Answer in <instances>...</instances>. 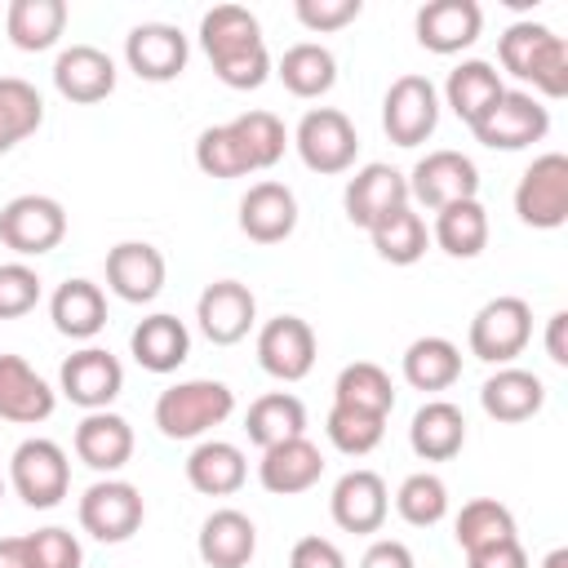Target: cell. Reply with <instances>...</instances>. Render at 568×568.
<instances>
[{"label": "cell", "instance_id": "cell-11", "mask_svg": "<svg viewBox=\"0 0 568 568\" xmlns=\"http://www.w3.org/2000/svg\"><path fill=\"white\" fill-rule=\"evenodd\" d=\"M142 519H146V506H142L138 484H129V479L106 475V479L89 484L84 497H80V528L93 541H106V546L129 541L142 528Z\"/></svg>", "mask_w": 568, "mask_h": 568}, {"label": "cell", "instance_id": "cell-10", "mask_svg": "<svg viewBox=\"0 0 568 568\" xmlns=\"http://www.w3.org/2000/svg\"><path fill=\"white\" fill-rule=\"evenodd\" d=\"M439 124V89L408 71V75H395L386 98H382V129L395 146H422Z\"/></svg>", "mask_w": 568, "mask_h": 568}, {"label": "cell", "instance_id": "cell-40", "mask_svg": "<svg viewBox=\"0 0 568 568\" xmlns=\"http://www.w3.org/2000/svg\"><path fill=\"white\" fill-rule=\"evenodd\" d=\"M368 240H373L377 257L390 262V266H413V262H422L426 248H430V231H426L422 213H413V204H404V209H395L390 217H382V222L368 231Z\"/></svg>", "mask_w": 568, "mask_h": 568}, {"label": "cell", "instance_id": "cell-6", "mask_svg": "<svg viewBox=\"0 0 568 568\" xmlns=\"http://www.w3.org/2000/svg\"><path fill=\"white\" fill-rule=\"evenodd\" d=\"M67 240V209L53 195L27 191L0 209V244L18 257H44Z\"/></svg>", "mask_w": 568, "mask_h": 568}, {"label": "cell", "instance_id": "cell-55", "mask_svg": "<svg viewBox=\"0 0 568 568\" xmlns=\"http://www.w3.org/2000/svg\"><path fill=\"white\" fill-rule=\"evenodd\" d=\"M0 497H4V475H0Z\"/></svg>", "mask_w": 568, "mask_h": 568}, {"label": "cell", "instance_id": "cell-16", "mask_svg": "<svg viewBox=\"0 0 568 568\" xmlns=\"http://www.w3.org/2000/svg\"><path fill=\"white\" fill-rule=\"evenodd\" d=\"M186 58H191V44H186L182 27H173V22H138L124 36V62L138 80L169 84L186 71Z\"/></svg>", "mask_w": 568, "mask_h": 568}, {"label": "cell", "instance_id": "cell-7", "mask_svg": "<svg viewBox=\"0 0 568 568\" xmlns=\"http://www.w3.org/2000/svg\"><path fill=\"white\" fill-rule=\"evenodd\" d=\"M293 146H297V155H302V164H306L311 173L333 178V173H346V169L355 164V155H359V133H355V124H351L346 111H337V106H311V111L297 120Z\"/></svg>", "mask_w": 568, "mask_h": 568}, {"label": "cell", "instance_id": "cell-28", "mask_svg": "<svg viewBox=\"0 0 568 568\" xmlns=\"http://www.w3.org/2000/svg\"><path fill=\"white\" fill-rule=\"evenodd\" d=\"M479 404H484V413H488L493 422L515 426V422H528V417L541 413L546 386H541L537 373L515 368V364H501V368L479 386Z\"/></svg>", "mask_w": 568, "mask_h": 568}, {"label": "cell", "instance_id": "cell-14", "mask_svg": "<svg viewBox=\"0 0 568 568\" xmlns=\"http://www.w3.org/2000/svg\"><path fill=\"white\" fill-rule=\"evenodd\" d=\"M320 342L302 315H275L257 328V364L275 382H302L315 368Z\"/></svg>", "mask_w": 568, "mask_h": 568}, {"label": "cell", "instance_id": "cell-23", "mask_svg": "<svg viewBox=\"0 0 568 568\" xmlns=\"http://www.w3.org/2000/svg\"><path fill=\"white\" fill-rule=\"evenodd\" d=\"M240 231L253 244H284L297 231V195L284 182H253L240 200Z\"/></svg>", "mask_w": 568, "mask_h": 568}, {"label": "cell", "instance_id": "cell-43", "mask_svg": "<svg viewBox=\"0 0 568 568\" xmlns=\"http://www.w3.org/2000/svg\"><path fill=\"white\" fill-rule=\"evenodd\" d=\"M226 124L235 129V138H240V146H244L253 173L280 164V155H284V146H288V133H284V120H280L275 111H244V115H235V120H226Z\"/></svg>", "mask_w": 568, "mask_h": 568}, {"label": "cell", "instance_id": "cell-39", "mask_svg": "<svg viewBox=\"0 0 568 568\" xmlns=\"http://www.w3.org/2000/svg\"><path fill=\"white\" fill-rule=\"evenodd\" d=\"M44 124V98L22 75H0V155Z\"/></svg>", "mask_w": 568, "mask_h": 568}, {"label": "cell", "instance_id": "cell-32", "mask_svg": "<svg viewBox=\"0 0 568 568\" xmlns=\"http://www.w3.org/2000/svg\"><path fill=\"white\" fill-rule=\"evenodd\" d=\"M501 71L493 67V62H484V58H466V62H457L453 71H448V80H444V102L453 106V115L457 120H466V129L501 98Z\"/></svg>", "mask_w": 568, "mask_h": 568}, {"label": "cell", "instance_id": "cell-34", "mask_svg": "<svg viewBox=\"0 0 568 568\" xmlns=\"http://www.w3.org/2000/svg\"><path fill=\"white\" fill-rule=\"evenodd\" d=\"M4 31L22 53H44L67 31V0H13L4 9Z\"/></svg>", "mask_w": 568, "mask_h": 568}, {"label": "cell", "instance_id": "cell-25", "mask_svg": "<svg viewBox=\"0 0 568 568\" xmlns=\"http://www.w3.org/2000/svg\"><path fill=\"white\" fill-rule=\"evenodd\" d=\"M320 475H324V457H320V448H315L306 435L284 439V444H275V448H262L257 479H262V488L275 493V497H297V493L315 488Z\"/></svg>", "mask_w": 568, "mask_h": 568}, {"label": "cell", "instance_id": "cell-48", "mask_svg": "<svg viewBox=\"0 0 568 568\" xmlns=\"http://www.w3.org/2000/svg\"><path fill=\"white\" fill-rule=\"evenodd\" d=\"M293 13H297V22H302L306 31L328 36V31H342L346 22H355V18L364 13V4H359V0H297Z\"/></svg>", "mask_w": 568, "mask_h": 568}, {"label": "cell", "instance_id": "cell-17", "mask_svg": "<svg viewBox=\"0 0 568 568\" xmlns=\"http://www.w3.org/2000/svg\"><path fill=\"white\" fill-rule=\"evenodd\" d=\"M404 204H408V178L382 160L355 169V178L342 191V209H346L351 226H364V231H373L382 217H390Z\"/></svg>", "mask_w": 568, "mask_h": 568}, {"label": "cell", "instance_id": "cell-24", "mask_svg": "<svg viewBox=\"0 0 568 568\" xmlns=\"http://www.w3.org/2000/svg\"><path fill=\"white\" fill-rule=\"evenodd\" d=\"M75 457L89 466V470H102V475H115L120 466H129L133 457V426L129 417L111 413V408H98V413H84L80 426H75Z\"/></svg>", "mask_w": 568, "mask_h": 568}, {"label": "cell", "instance_id": "cell-53", "mask_svg": "<svg viewBox=\"0 0 568 568\" xmlns=\"http://www.w3.org/2000/svg\"><path fill=\"white\" fill-rule=\"evenodd\" d=\"M0 568H31L27 564V537H0Z\"/></svg>", "mask_w": 568, "mask_h": 568}, {"label": "cell", "instance_id": "cell-18", "mask_svg": "<svg viewBox=\"0 0 568 568\" xmlns=\"http://www.w3.org/2000/svg\"><path fill=\"white\" fill-rule=\"evenodd\" d=\"M164 275H169V262L155 244L146 240H120L111 253H106V288L129 302V306H146L160 297L164 288Z\"/></svg>", "mask_w": 568, "mask_h": 568}, {"label": "cell", "instance_id": "cell-38", "mask_svg": "<svg viewBox=\"0 0 568 568\" xmlns=\"http://www.w3.org/2000/svg\"><path fill=\"white\" fill-rule=\"evenodd\" d=\"M333 404L342 408H359V413H377V417H390L395 408V386H390V373L373 359H355L337 373L333 382Z\"/></svg>", "mask_w": 568, "mask_h": 568}, {"label": "cell", "instance_id": "cell-8", "mask_svg": "<svg viewBox=\"0 0 568 568\" xmlns=\"http://www.w3.org/2000/svg\"><path fill=\"white\" fill-rule=\"evenodd\" d=\"M470 133L488 151H524L550 133V111L524 89H501V98L470 124Z\"/></svg>", "mask_w": 568, "mask_h": 568}, {"label": "cell", "instance_id": "cell-44", "mask_svg": "<svg viewBox=\"0 0 568 568\" xmlns=\"http://www.w3.org/2000/svg\"><path fill=\"white\" fill-rule=\"evenodd\" d=\"M324 430H328V444H333L337 453H346V457H368V453L382 444V435H386V417L333 404Z\"/></svg>", "mask_w": 568, "mask_h": 568}, {"label": "cell", "instance_id": "cell-4", "mask_svg": "<svg viewBox=\"0 0 568 568\" xmlns=\"http://www.w3.org/2000/svg\"><path fill=\"white\" fill-rule=\"evenodd\" d=\"M532 342V306L515 293H501L493 302H484L466 328V346L475 359L484 364H510L515 355H524V346Z\"/></svg>", "mask_w": 568, "mask_h": 568}, {"label": "cell", "instance_id": "cell-1", "mask_svg": "<svg viewBox=\"0 0 568 568\" xmlns=\"http://www.w3.org/2000/svg\"><path fill=\"white\" fill-rule=\"evenodd\" d=\"M200 49L226 89H262L271 75V53L257 18L244 4H213L200 18Z\"/></svg>", "mask_w": 568, "mask_h": 568}, {"label": "cell", "instance_id": "cell-45", "mask_svg": "<svg viewBox=\"0 0 568 568\" xmlns=\"http://www.w3.org/2000/svg\"><path fill=\"white\" fill-rule=\"evenodd\" d=\"M195 164H200V173L222 178V182L253 173V164H248V155H244V146H240V138H235L231 124H209L195 138Z\"/></svg>", "mask_w": 568, "mask_h": 568}, {"label": "cell", "instance_id": "cell-21", "mask_svg": "<svg viewBox=\"0 0 568 568\" xmlns=\"http://www.w3.org/2000/svg\"><path fill=\"white\" fill-rule=\"evenodd\" d=\"M53 89L75 102V106H93L102 98L115 93V62L111 53H102L98 44H71L58 53L53 62Z\"/></svg>", "mask_w": 568, "mask_h": 568}, {"label": "cell", "instance_id": "cell-3", "mask_svg": "<svg viewBox=\"0 0 568 568\" xmlns=\"http://www.w3.org/2000/svg\"><path fill=\"white\" fill-rule=\"evenodd\" d=\"M235 413V390L213 377L173 382L155 399V426L164 439H200L204 430L222 426Z\"/></svg>", "mask_w": 568, "mask_h": 568}, {"label": "cell", "instance_id": "cell-13", "mask_svg": "<svg viewBox=\"0 0 568 568\" xmlns=\"http://www.w3.org/2000/svg\"><path fill=\"white\" fill-rule=\"evenodd\" d=\"M195 324L213 346H235L257 324V297L240 280H213L195 297Z\"/></svg>", "mask_w": 568, "mask_h": 568}, {"label": "cell", "instance_id": "cell-42", "mask_svg": "<svg viewBox=\"0 0 568 568\" xmlns=\"http://www.w3.org/2000/svg\"><path fill=\"white\" fill-rule=\"evenodd\" d=\"M395 510L413 528H435L448 515V484L435 470H413L395 493Z\"/></svg>", "mask_w": 568, "mask_h": 568}, {"label": "cell", "instance_id": "cell-47", "mask_svg": "<svg viewBox=\"0 0 568 568\" xmlns=\"http://www.w3.org/2000/svg\"><path fill=\"white\" fill-rule=\"evenodd\" d=\"M40 302V275L27 262H0V320H22Z\"/></svg>", "mask_w": 568, "mask_h": 568}, {"label": "cell", "instance_id": "cell-30", "mask_svg": "<svg viewBox=\"0 0 568 568\" xmlns=\"http://www.w3.org/2000/svg\"><path fill=\"white\" fill-rule=\"evenodd\" d=\"M49 320L62 337L71 342H89L106 328V293L93 280H67L53 288L49 297Z\"/></svg>", "mask_w": 568, "mask_h": 568}, {"label": "cell", "instance_id": "cell-33", "mask_svg": "<svg viewBox=\"0 0 568 568\" xmlns=\"http://www.w3.org/2000/svg\"><path fill=\"white\" fill-rule=\"evenodd\" d=\"M244 435L257 448H275L284 439H297V435H306V404L297 395H288V390H266V395H257L248 404Z\"/></svg>", "mask_w": 568, "mask_h": 568}, {"label": "cell", "instance_id": "cell-26", "mask_svg": "<svg viewBox=\"0 0 568 568\" xmlns=\"http://www.w3.org/2000/svg\"><path fill=\"white\" fill-rule=\"evenodd\" d=\"M195 550H200V559L209 568H244L257 555V528H253V519L244 510L222 506L200 524Z\"/></svg>", "mask_w": 568, "mask_h": 568}, {"label": "cell", "instance_id": "cell-20", "mask_svg": "<svg viewBox=\"0 0 568 568\" xmlns=\"http://www.w3.org/2000/svg\"><path fill=\"white\" fill-rule=\"evenodd\" d=\"M413 31H417V44L448 58V53H462L479 40L484 31V9L475 0H430L417 9L413 18Z\"/></svg>", "mask_w": 568, "mask_h": 568}, {"label": "cell", "instance_id": "cell-15", "mask_svg": "<svg viewBox=\"0 0 568 568\" xmlns=\"http://www.w3.org/2000/svg\"><path fill=\"white\" fill-rule=\"evenodd\" d=\"M58 390H62L75 408L98 413V408H111L115 395L124 390V368H120V359H115L111 351H102V346H80L75 355L62 359V368H58Z\"/></svg>", "mask_w": 568, "mask_h": 568}, {"label": "cell", "instance_id": "cell-27", "mask_svg": "<svg viewBox=\"0 0 568 568\" xmlns=\"http://www.w3.org/2000/svg\"><path fill=\"white\" fill-rule=\"evenodd\" d=\"M129 351L146 373H178L191 355V328L178 315L155 311L138 320V328L129 333Z\"/></svg>", "mask_w": 568, "mask_h": 568}, {"label": "cell", "instance_id": "cell-50", "mask_svg": "<svg viewBox=\"0 0 568 568\" xmlns=\"http://www.w3.org/2000/svg\"><path fill=\"white\" fill-rule=\"evenodd\" d=\"M466 568H528V555L519 546V537H506V541H493V546H479L466 555Z\"/></svg>", "mask_w": 568, "mask_h": 568}, {"label": "cell", "instance_id": "cell-51", "mask_svg": "<svg viewBox=\"0 0 568 568\" xmlns=\"http://www.w3.org/2000/svg\"><path fill=\"white\" fill-rule=\"evenodd\" d=\"M359 568H417V559H413V550H408L404 541H395V537H377V541L364 550Z\"/></svg>", "mask_w": 568, "mask_h": 568}, {"label": "cell", "instance_id": "cell-12", "mask_svg": "<svg viewBox=\"0 0 568 568\" xmlns=\"http://www.w3.org/2000/svg\"><path fill=\"white\" fill-rule=\"evenodd\" d=\"M408 200L426 204L430 213L457 204V200H479V169L470 155L444 146V151H426L413 173H408Z\"/></svg>", "mask_w": 568, "mask_h": 568}, {"label": "cell", "instance_id": "cell-49", "mask_svg": "<svg viewBox=\"0 0 568 568\" xmlns=\"http://www.w3.org/2000/svg\"><path fill=\"white\" fill-rule=\"evenodd\" d=\"M288 568H346V555H342L337 541L311 532V537L293 541V550H288Z\"/></svg>", "mask_w": 568, "mask_h": 568}, {"label": "cell", "instance_id": "cell-36", "mask_svg": "<svg viewBox=\"0 0 568 568\" xmlns=\"http://www.w3.org/2000/svg\"><path fill=\"white\" fill-rule=\"evenodd\" d=\"M404 382L413 386V390H426V395H439V390H448L457 377H462V351L448 342V337H439V333H430V337H417V342H408V351H404Z\"/></svg>", "mask_w": 568, "mask_h": 568}, {"label": "cell", "instance_id": "cell-31", "mask_svg": "<svg viewBox=\"0 0 568 568\" xmlns=\"http://www.w3.org/2000/svg\"><path fill=\"white\" fill-rule=\"evenodd\" d=\"M408 444L422 462H448L466 448V417L457 404L448 399H426L417 413H413V426H408Z\"/></svg>", "mask_w": 568, "mask_h": 568}, {"label": "cell", "instance_id": "cell-29", "mask_svg": "<svg viewBox=\"0 0 568 568\" xmlns=\"http://www.w3.org/2000/svg\"><path fill=\"white\" fill-rule=\"evenodd\" d=\"M248 479V462L244 448L231 439H200L186 457V484L204 497H231L240 493Z\"/></svg>", "mask_w": 568, "mask_h": 568}, {"label": "cell", "instance_id": "cell-19", "mask_svg": "<svg viewBox=\"0 0 568 568\" xmlns=\"http://www.w3.org/2000/svg\"><path fill=\"white\" fill-rule=\"evenodd\" d=\"M328 515L342 532H382L386 515H390V493H386V479L377 470H346L337 484H333V497H328Z\"/></svg>", "mask_w": 568, "mask_h": 568}, {"label": "cell", "instance_id": "cell-46", "mask_svg": "<svg viewBox=\"0 0 568 568\" xmlns=\"http://www.w3.org/2000/svg\"><path fill=\"white\" fill-rule=\"evenodd\" d=\"M27 564L31 568H80L84 564V550H80L75 532L49 524V528L27 532Z\"/></svg>", "mask_w": 568, "mask_h": 568}, {"label": "cell", "instance_id": "cell-5", "mask_svg": "<svg viewBox=\"0 0 568 568\" xmlns=\"http://www.w3.org/2000/svg\"><path fill=\"white\" fill-rule=\"evenodd\" d=\"M9 484L31 510H53L71 488V462H67L62 444H53L44 435L22 439L9 457Z\"/></svg>", "mask_w": 568, "mask_h": 568}, {"label": "cell", "instance_id": "cell-37", "mask_svg": "<svg viewBox=\"0 0 568 568\" xmlns=\"http://www.w3.org/2000/svg\"><path fill=\"white\" fill-rule=\"evenodd\" d=\"M430 240L448 253V257H479L488 248V213L479 200H457L448 209L435 213V231Z\"/></svg>", "mask_w": 568, "mask_h": 568}, {"label": "cell", "instance_id": "cell-9", "mask_svg": "<svg viewBox=\"0 0 568 568\" xmlns=\"http://www.w3.org/2000/svg\"><path fill=\"white\" fill-rule=\"evenodd\" d=\"M515 213L532 231H559L568 222V155L546 151L524 169L515 186Z\"/></svg>", "mask_w": 568, "mask_h": 568}, {"label": "cell", "instance_id": "cell-41", "mask_svg": "<svg viewBox=\"0 0 568 568\" xmlns=\"http://www.w3.org/2000/svg\"><path fill=\"white\" fill-rule=\"evenodd\" d=\"M453 537H457V546L470 555V550H479V546H493V541L515 537V515H510V506H501L497 497H475V501H466V506L457 510Z\"/></svg>", "mask_w": 568, "mask_h": 568}, {"label": "cell", "instance_id": "cell-2", "mask_svg": "<svg viewBox=\"0 0 568 568\" xmlns=\"http://www.w3.org/2000/svg\"><path fill=\"white\" fill-rule=\"evenodd\" d=\"M497 58L515 80L532 84L541 98L568 93V44L546 22H532V18L510 22L497 40Z\"/></svg>", "mask_w": 568, "mask_h": 568}, {"label": "cell", "instance_id": "cell-22", "mask_svg": "<svg viewBox=\"0 0 568 568\" xmlns=\"http://www.w3.org/2000/svg\"><path fill=\"white\" fill-rule=\"evenodd\" d=\"M53 408H58L53 386L22 355H0V422L36 426L49 422Z\"/></svg>", "mask_w": 568, "mask_h": 568}, {"label": "cell", "instance_id": "cell-35", "mask_svg": "<svg viewBox=\"0 0 568 568\" xmlns=\"http://www.w3.org/2000/svg\"><path fill=\"white\" fill-rule=\"evenodd\" d=\"M275 75L284 80V89L293 98H324L337 84V58L320 40H297V44L284 49Z\"/></svg>", "mask_w": 568, "mask_h": 568}, {"label": "cell", "instance_id": "cell-52", "mask_svg": "<svg viewBox=\"0 0 568 568\" xmlns=\"http://www.w3.org/2000/svg\"><path fill=\"white\" fill-rule=\"evenodd\" d=\"M564 333H568V311H555L550 320H546V355H550V364H568V342H564Z\"/></svg>", "mask_w": 568, "mask_h": 568}, {"label": "cell", "instance_id": "cell-54", "mask_svg": "<svg viewBox=\"0 0 568 568\" xmlns=\"http://www.w3.org/2000/svg\"><path fill=\"white\" fill-rule=\"evenodd\" d=\"M541 568H568V546H555V550L541 559Z\"/></svg>", "mask_w": 568, "mask_h": 568}]
</instances>
